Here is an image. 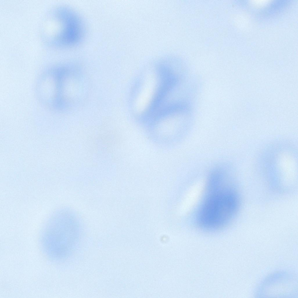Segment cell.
Segmentation results:
<instances>
[{
  "mask_svg": "<svg viewBox=\"0 0 298 298\" xmlns=\"http://www.w3.org/2000/svg\"><path fill=\"white\" fill-rule=\"evenodd\" d=\"M68 215L58 214L47 224L43 236L46 250L52 256H66L74 247L77 240L76 224Z\"/></svg>",
  "mask_w": 298,
  "mask_h": 298,
  "instance_id": "6da1fadb",
  "label": "cell"
},
{
  "mask_svg": "<svg viewBox=\"0 0 298 298\" xmlns=\"http://www.w3.org/2000/svg\"><path fill=\"white\" fill-rule=\"evenodd\" d=\"M237 201L235 195L228 191H220L209 197L201 210L199 219L204 226L214 228L227 221L236 210Z\"/></svg>",
  "mask_w": 298,
  "mask_h": 298,
  "instance_id": "7a4b0ae2",
  "label": "cell"
},
{
  "mask_svg": "<svg viewBox=\"0 0 298 298\" xmlns=\"http://www.w3.org/2000/svg\"><path fill=\"white\" fill-rule=\"evenodd\" d=\"M56 12L54 15L62 27L53 37L52 42L65 47L77 44L83 35V25L79 17L73 10L66 7L60 8Z\"/></svg>",
  "mask_w": 298,
  "mask_h": 298,
  "instance_id": "3957f363",
  "label": "cell"
}]
</instances>
